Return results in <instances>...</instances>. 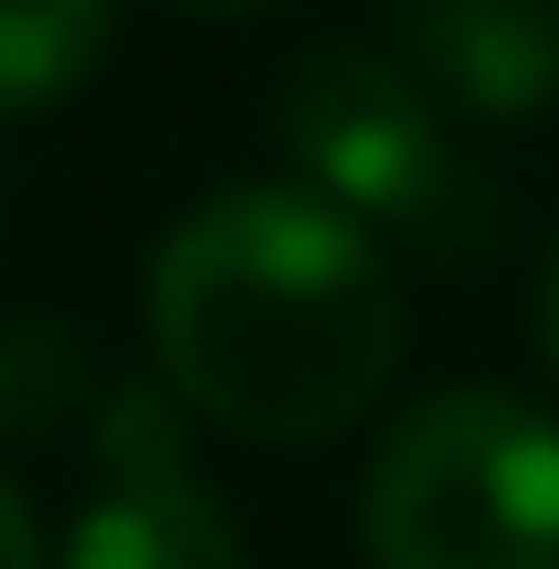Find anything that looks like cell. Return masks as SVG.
Wrapping results in <instances>:
<instances>
[{"label":"cell","instance_id":"obj_1","mask_svg":"<svg viewBox=\"0 0 559 569\" xmlns=\"http://www.w3.org/2000/svg\"><path fill=\"white\" fill-rule=\"evenodd\" d=\"M140 310L180 410L260 450H300L370 420L410 340L380 230H360L300 180L200 190L160 230Z\"/></svg>","mask_w":559,"mask_h":569},{"label":"cell","instance_id":"obj_2","mask_svg":"<svg viewBox=\"0 0 559 569\" xmlns=\"http://www.w3.org/2000/svg\"><path fill=\"white\" fill-rule=\"evenodd\" d=\"M370 569H559V420L500 380L410 400L360 470Z\"/></svg>","mask_w":559,"mask_h":569},{"label":"cell","instance_id":"obj_3","mask_svg":"<svg viewBox=\"0 0 559 569\" xmlns=\"http://www.w3.org/2000/svg\"><path fill=\"white\" fill-rule=\"evenodd\" d=\"M270 130H280L290 180L320 190L330 210H350L360 230H400L430 260H490L500 250V200L450 150V120L400 70V50H380V40H310L280 70Z\"/></svg>","mask_w":559,"mask_h":569},{"label":"cell","instance_id":"obj_4","mask_svg":"<svg viewBox=\"0 0 559 569\" xmlns=\"http://www.w3.org/2000/svg\"><path fill=\"white\" fill-rule=\"evenodd\" d=\"M90 450H100V500L70 520L60 569H250L240 520L190 470V410L160 370L100 380Z\"/></svg>","mask_w":559,"mask_h":569},{"label":"cell","instance_id":"obj_5","mask_svg":"<svg viewBox=\"0 0 559 569\" xmlns=\"http://www.w3.org/2000/svg\"><path fill=\"white\" fill-rule=\"evenodd\" d=\"M400 70L470 120L559 110V0H390Z\"/></svg>","mask_w":559,"mask_h":569},{"label":"cell","instance_id":"obj_6","mask_svg":"<svg viewBox=\"0 0 559 569\" xmlns=\"http://www.w3.org/2000/svg\"><path fill=\"white\" fill-rule=\"evenodd\" d=\"M90 400H100L90 330L50 310H10L0 320V440H60L70 420H90Z\"/></svg>","mask_w":559,"mask_h":569},{"label":"cell","instance_id":"obj_7","mask_svg":"<svg viewBox=\"0 0 559 569\" xmlns=\"http://www.w3.org/2000/svg\"><path fill=\"white\" fill-rule=\"evenodd\" d=\"M120 0H0V120L70 100L110 60Z\"/></svg>","mask_w":559,"mask_h":569},{"label":"cell","instance_id":"obj_8","mask_svg":"<svg viewBox=\"0 0 559 569\" xmlns=\"http://www.w3.org/2000/svg\"><path fill=\"white\" fill-rule=\"evenodd\" d=\"M0 569H50L40 560V530H30V500L0 480Z\"/></svg>","mask_w":559,"mask_h":569},{"label":"cell","instance_id":"obj_9","mask_svg":"<svg viewBox=\"0 0 559 569\" xmlns=\"http://www.w3.org/2000/svg\"><path fill=\"white\" fill-rule=\"evenodd\" d=\"M530 330H540V360L559 370V230H550V250H540V290H530Z\"/></svg>","mask_w":559,"mask_h":569},{"label":"cell","instance_id":"obj_10","mask_svg":"<svg viewBox=\"0 0 559 569\" xmlns=\"http://www.w3.org/2000/svg\"><path fill=\"white\" fill-rule=\"evenodd\" d=\"M170 10H200V20H260V10H290V0H170Z\"/></svg>","mask_w":559,"mask_h":569}]
</instances>
